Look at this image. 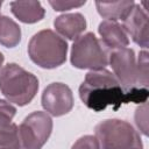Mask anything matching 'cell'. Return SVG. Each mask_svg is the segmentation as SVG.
<instances>
[{"mask_svg":"<svg viewBox=\"0 0 149 149\" xmlns=\"http://www.w3.org/2000/svg\"><path fill=\"white\" fill-rule=\"evenodd\" d=\"M129 149H143V147H142V146H137V147H132V148H129Z\"/></svg>","mask_w":149,"mask_h":149,"instance_id":"7402d4cb","label":"cell"},{"mask_svg":"<svg viewBox=\"0 0 149 149\" xmlns=\"http://www.w3.org/2000/svg\"><path fill=\"white\" fill-rule=\"evenodd\" d=\"M135 2L133 0H126V1H95V6L98 9V13L109 20V21H116V20H125L126 16L132 10Z\"/></svg>","mask_w":149,"mask_h":149,"instance_id":"4fadbf2b","label":"cell"},{"mask_svg":"<svg viewBox=\"0 0 149 149\" xmlns=\"http://www.w3.org/2000/svg\"><path fill=\"white\" fill-rule=\"evenodd\" d=\"M86 1H49L50 6L58 12L62 10H68L72 8H77L80 6H84Z\"/></svg>","mask_w":149,"mask_h":149,"instance_id":"ffe728a7","label":"cell"},{"mask_svg":"<svg viewBox=\"0 0 149 149\" xmlns=\"http://www.w3.org/2000/svg\"><path fill=\"white\" fill-rule=\"evenodd\" d=\"M52 130V120L45 112L36 111L17 127V149H41Z\"/></svg>","mask_w":149,"mask_h":149,"instance_id":"8992f818","label":"cell"},{"mask_svg":"<svg viewBox=\"0 0 149 149\" xmlns=\"http://www.w3.org/2000/svg\"><path fill=\"white\" fill-rule=\"evenodd\" d=\"M79 97L84 105L94 112L112 106L119 109L126 102V94L115 76L106 69L91 70L79 87Z\"/></svg>","mask_w":149,"mask_h":149,"instance_id":"6da1fadb","label":"cell"},{"mask_svg":"<svg viewBox=\"0 0 149 149\" xmlns=\"http://www.w3.org/2000/svg\"><path fill=\"white\" fill-rule=\"evenodd\" d=\"M15 113H16V108L12 104L0 99V128H5L9 126L12 123Z\"/></svg>","mask_w":149,"mask_h":149,"instance_id":"e0dca14e","label":"cell"},{"mask_svg":"<svg viewBox=\"0 0 149 149\" xmlns=\"http://www.w3.org/2000/svg\"><path fill=\"white\" fill-rule=\"evenodd\" d=\"M66 41L50 29L36 33L28 44L30 59L43 69L61 66L66 59Z\"/></svg>","mask_w":149,"mask_h":149,"instance_id":"3957f363","label":"cell"},{"mask_svg":"<svg viewBox=\"0 0 149 149\" xmlns=\"http://www.w3.org/2000/svg\"><path fill=\"white\" fill-rule=\"evenodd\" d=\"M123 30L132 40L142 48H148L149 44V23L148 14L146 9H142L140 5H134L129 14L123 20Z\"/></svg>","mask_w":149,"mask_h":149,"instance_id":"9c48e42d","label":"cell"},{"mask_svg":"<svg viewBox=\"0 0 149 149\" xmlns=\"http://www.w3.org/2000/svg\"><path fill=\"white\" fill-rule=\"evenodd\" d=\"M12 13L24 23H35L44 17V8L40 1H12Z\"/></svg>","mask_w":149,"mask_h":149,"instance_id":"7c38bea8","label":"cell"},{"mask_svg":"<svg viewBox=\"0 0 149 149\" xmlns=\"http://www.w3.org/2000/svg\"><path fill=\"white\" fill-rule=\"evenodd\" d=\"M2 62H3V56H2V54L0 52V68H1V65H2Z\"/></svg>","mask_w":149,"mask_h":149,"instance_id":"44dd1931","label":"cell"},{"mask_svg":"<svg viewBox=\"0 0 149 149\" xmlns=\"http://www.w3.org/2000/svg\"><path fill=\"white\" fill-rule=\"evenodd\" d=\"M54 26L59 35L69 40H76L86 29V20L80 13H69L57 16Z\"/></svg>","mask_w":149,"mask_h":149,"instance_id":"8fae6325","label":"cell"},{"mask_svg":"<svg viewBox=\"0 0 149 149\" xmlns=\"http://www.w3.org/2000/svg\"><path fill=\"white\" fill-rule=\"evenodd\" d=\"M135 122H136L137 127L140 128V130L144 135H147L148 134V107H147V102L142 104V106L136 109Z\"/></svg>","mask_w":149,"mask_h":149,"instance_id":"ac0fdd59","label":"cell"},{"mask_svg":"<svg viewBox=\"0 0 149 149\" xmlns=\"http://www.w3.org/2000/svg\"><path fill=\"white\" fill-rule=\"evenodd\" d=\"M136 65H137V85L140 87L148 88L149 69H148V52L146 50L140 52Z\"/></svg>","mask_w":149,"mask_h":149,"instance_id":"2e32d148","label":"cell"},{"mask_svg":"<svg viewBox=\"0 0 149 149\" xmlns=\"http://www.w3.org/2000/svg\"><path fill=\"white\" fill-rule=\"evenodd\" d=\"M98 30L101 36L102 44L111 51L127 48V45L129 44L128 35L123 30L122 26H120L116 21L105 20L99 24Z\"/></svg>","mask_w":149,"mask_h":149,"instance_id":"30bf717a","label":"cell"},{"mask_svg":"<svg viewBox=\"0 0 149 149\" xmlns=\"http://www.w3.org/2000/svg\"><path fill=\"white\" fill-rule=\"evenodd\" d=\"M1 5H2V2H1V1H0V8H1Z\"/></svg>","mask_w":149,"mask_h":149,"instance_id":"603a6c76","label":"cell"},{"mask_svg":"<svg viewBox=\"0 0 149 149\" xmlns=\"http://www.w3.org/2000/svg\"><path fill=\"white\" fill-rule=\"evenodd\" d=\"M108 57L113 74L125 92L134 87H140L137 85V65L133 49L121 48L112 50L108 54Z\"/></svg>","mask_w":149,"mask_h":149,"instance_id":"52a82bcc","label":"cell"},{"mask_svg":"<svg viewBox=\"0 0 149 149\" xmlns=\"http://www.w3.org/2000/svg\"><path fill=\"white\" fill-rule=\"evenodd\" d=\"M38 90V79L15 63L0 70V91L9 102L19 106L29 104Z\"/></svg>","mask_w":149,"mask_h":149,"instance_id":"7a4b0ae2","label":"cell"},{"mask_svg":"<svg viewBox=\"0 0 149 149\" xmlns=\"http://www.w3.org/2000/svg\"><path fill=\"white\" fill-rule=\"evenodd\" d=\"M0 149H17V126L15 123L0 128Z\"/></svg>","mask_w":149,"mask_h":149,"instance_id":"9a60e30c","label":"cell"},{"mask_svg":"<svg viewBox=\"0 0 149 149\" xmlns=\"http://www.w3.org/2000/svg\"><path fill=\"white\" fill-rule=\"evenodd\" d=\"M95 137L100 149H129L142 146L140 135L134 127L119 119H108L98 123Z\"/></svg>","mask_w":149,"mask_h":149,"instance_id":"277c9868","label":"cell"},{"mask_svg":"<svg viewBox=\"0 0 149 149\" xmlns=\"http://www.w3.org/2000/svg\"><path fill=\"white\" fill-rule=\"evenodd\" d=\"M71 149H100L99 142L93 135H85L78 139Z\"/></svg>","mask_w":149,"mask_h":149,"instance_id":"d6986e66","label":"cell"},{"mask_svg":"<svg viewBox=\"0 0 149 149\" xmlns=\"http://www.w3.org/2000/svg\"><path fill=\"white\" fill-rule=\"evenodd\" d=\"M71 63L78 69L100 70L108 64V55L93 33L77 37L71 48Z\"/></svg>","mask_w":149,"mask_h":149,"instance_id":"5b68a950","label":"cell"},{"mask_svg":"<svg viewBox=\"0 0 149 149\" xmlns=\"http://www.w3.org/2000/svg\"><path fill=\"white\" fill-rule=\"evenodd\" d=\"M21 41V29L10 17L0 14V44L7 48L16 47Z\"/></svg>","mask_w":149,"mask_h":149,"instance_id":"5bb4252c","label":"cell"},{"mask_svg":"<svg viewBox=\"0 0 149 149\" xmlns=\"http://www.w3.org/2000/svg\"><path fill=\"white\" fill-rule=\"evenodd\" d=\"M42 106L52 116L64 115L73 107L72 91L63 83H52L42 93Z\"/></svg>","mask_w":149,"mask_h":149,"instance_id":"ba28073f","label":"cell"}]
</instances>
